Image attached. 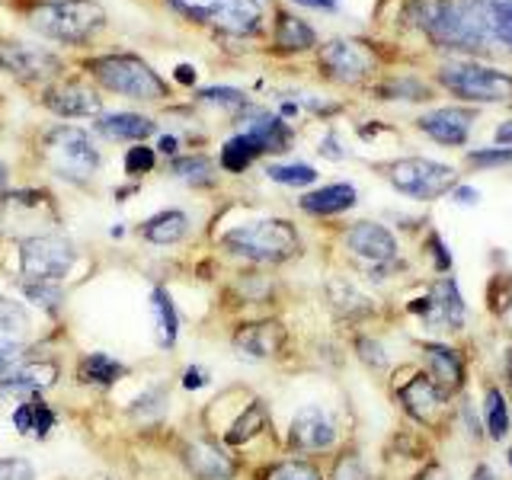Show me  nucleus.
Here are the masks:
<instances>
[{
  "label": "nucleus",
  "instance_id": "nucleus-38",
  "mask_svg": "<svg viewBox=\"0 0 512 480\" xmlns=\"http://www.w3.org/2000/svg\"><path fill=\"white\" fill-rule=\"evenodd\" d=\"M23 292L32 304H39L48 314H55L61 308V285L58 282H39V279H23Z\"/></svg>",
  "mask_w": 512,
  "mask_h": 480
},
{
  "label": "nucleus",
  "instance_id": "nucleus-2",
  "mask_svg": "<svg viewBox=\"0 0 512 480\" xmlns=\"http://www.w3.org/2000/svg\"><path fill=\"white\" fill-rule=\"evenodd\" d=\"M221 244L253 263H285L301 250V237L292 221L263 218V221H250L228 231L221 237Z\"/></svg>",
  "mask_w": 512,
  "mask_h": 480
},
{
  "label": "nucleus",
  "instance_id": "nucleus-32",
  "mask_svg": "<svg viewBox=\"0 0 512 480\" xmlns=\"http://www.w3.org/2000/svg\"><path fill=\"white\" fill-rule=\"evenodd\" d=\"M317 42L314 29L298 20V16H288L282 13L279 16V26H276V45L285 48V52H304V48H311Z\"/></svg>",
  "mask_w": 512,
  "mask_h": 480
},
{
  "label": "nucleus",
  "instance_id": "nucleus-26",
  "mask_svg": "<svg viewBox=\"0 0 512 480\" xmlns=\"http://www.w3.org/2000/svg\"><path fill=\"white\" fill-rule=\"evenodd\" d=\"M13 426L20 429L23 436L42 439V436H48V429L55 426V413H52V407L45 404V400H39V394L26 397L13 413Z\"/></svg>",
  "mask_w": 512,
  "mask_h": 480
},
{
  "label": "nucleus",
  "instance_id": "nucleus-57",
  "mask_svg": "<svg viewBox=\"0 0 512 480\" xmlns=\"http://www.w3.org/2000/svg\"><path fill=\"white\" fill-rule=\"evenodd\" d=\"M471 480H496V474H493L490 464H477V468L471 471Z\"/></svg>",
  "mask_w": 512,
  "mask_h": 480
},
{
  "label": "nucleus",
  "instance_id": "nucleus-61",
  "mask_svg": "<svg viewBox=\"0 0 512 480\" xmlns=\"http://www.w3.org/2000/svg\"><path fill=\"white\" fill-rule=\"evenodd\" d=\"M160 151H164V154H173V151H176V138H170V135L160 138Z\"/></svg>",
  "mask_w": 512,
  "mask_h": 480
},
{
  "label": "nucleus",
  "instance_id": "nucleus-50",
  "mask_svg": "<svg viewBox=\"0 0 512 480\" xmlns=\"http://www.w3.org/2000/svg\"><path fill=\"white\" fill-rule=\"evenodd\" d=\"M183 384H186L189 391H199V388H205V384H208V372H205L202 365H189L186 372H183Z\"/></svg>",
  "mask_w": 512,
  "mask_h": 480
},
{
  "label": "nucleus",
  "instance_id": "nucleus-58",
  "mask_svg": "<svg viewBox=\"0 0 512 480\" xmlns=\"http://www.w3.org/2000/svg\"><path fill=\"white\" fill-rule=\"evenodd\" d=\"M176 80H180V84H192V80H196V71H192L189 64H180V68H176Z\"/></svg>",
  "mask_w": 512,
  "mask_h": 480
},
{
  "label": "nucleus",
  "instance_id": "nucleus-56",
  "mask_svg": "<svg viewBox=\"0 0 512 480\" xmlns=\"http://www.w3.org/2000/svg\"><path fill=\"white\" fill-rule=\"evenodd\" d=\"M496 144H503V148H512V119L496 128Z\"/></svg>",
  "mask_w": 512,
  "mask_h": 480
},
{
  "label": "nucleus",
  "instance_id": "nucleus-43",
  "mask_svg": "<svg viewBox=\"0 0 512 480\" xmlns=\"http://www.w3.org/2000/svg\"><path fill=\"white\" fill-rule=\"evenodd\" d=\"M493 36L512 48V0H493Z\"/></svg>",
  "mask_w": 512,
  "mask_h": 480
},
{
  "label": "nucleus",
  "instance_id": "nucleus-28",
  "mask_svg": "<svg viewBox=\"0 0 512 480\" xmlns=\"http://www.w3.org/2000/svg\"><path fill=\"white\" fill-rule=\"evenodd\" d=\"M144 237L151 240V244L157 247H170V244H180V240L186 237L189 231V218L183 212H176V208H170V212H160L154 218L144 221Z\"/></svg>",
  "mask_w": 512,
  "mask_h": 480
},
{
  "label": "nucleus",
  "instance_id": "nucleus-21",
  "mask_svg": "<svg viewBox=\"0 0 512 480\" xmlns=\"http://www.w3.org/2000/svg\"><path fill=\"white\" fill-rule=\"evenodd\" d=\"M356 202H359V192L352 183H330V186H320V189L308 192V196H301V208L317 218L343 215Z\"/></svg>",
  "mask_w": 512,
  "mask_h": 480
},
{
  "label": "nucleus",
  "instance_id": "nucleus-27",
  "mask_svg": "<svg viewBox=\"0 0 512 480\" xmlns=\"http://www.w3.org/2000/svg\"><path fill=\"white\" fill-rule=\"evenodd\" d=\"M512 404L500 384H487L484 391V420H487V436L493 442H503L512 429Z\"/></svg>",
  "mask_w": 512,
  "mask_h": 480
},
{
  "label": "nucleus",
  "instance_id": "nucleus-25",
  "mask_svg": "<svg viewBox=\"0 0 512 480\" xmlns=\"http://www.w3.org/2000/svg\"><path fill=\"white\" fill-rule=\"evenodd\" d=\"M96 132L112 141H144L154 135V122L135 116V112H112V116H103L96 122Z\"/></svg>",
  "mask_w": 512,
  "mask_h": 480
},
{
  "label": "nucleus",
  "instance_id": "nucleus-40",
  "mask_svg": "<svg viewBox=\"0 0 512 480\" xmlns=\"http://www.w3.org/2000/svg\"><path fill=\"white\" fill-rule=\"evenodd\" d=\"M173 176L189 186H205L212 183V164L205 157H180L173 164Z\"/></svg>",
  "mask_w": 512,
  "mask_h": 480
},
{
  "label": "nucleus",
  "instance_id": "nucleus-55",
  "mask_svg": "<svg viewBox=\"0 0 512 480\" xmlns=\"http://www.w3.org/2000/svg\"><path fill=\"white\" fill-rule=\"evenodd\" d=\"M413 480H448V474H445V468H442V464H436V461H429V464H426V468H423L420 474H416Z\"/></svg>",
  "mask_w": 512,
  "mask_h": 480
},
{
  "label": "nucleus",
  "instance_id": "nucleus-30",
  "mask_svg": "<svg viewBox=\"0 0 512 480\" xmlns=\"http://www.w3.org/2000/svg\"><path fill=\"white\" fill-rule=\"evenodd\" d=\"M266 423H269L266 404H263V400H253V404L231 423V429L224 432V442H228V445H247L250 439L260 436V432L266 429Z\"/></svg>",
  "mask_w": 512,
  "mask_h": 480
},
{
  "label": "nucleus",
  "instance_id": "nucleus-53",
  "mask_svg": "<svg viewBox=\"0 0 512 480\" xmlns=\"http://www.w3.org/2000/svg\"><path fill=\"white\" fill-rule=\"evenodd\" d=\"M320 154L330 157V160H343V157H346V151H340V141H336L333 132H330L324 141H320Z\"/></svg>",
  "mask_w": 512,
  "mask_h": 480
},
{
  "label": "nucleus",
  "instance_id": "nucleus-59",
  "mask_svg": "<svg viewBox=\"0 0 512 480\" xmlns=\"http://www.w3.org/2000/svg\"><path fill=\"white\" fill-rule=\"evenodd\" d=\"M298 4H304V7H317V10H333V7H336V0H298Z\"/></svg>",
  "mask_w": 512,
  "mask_h": 480
},
{
  "label": "nucleus",
  "instance_id": "nucleus-19",
  "mask_svg": "<svg viewBox=\"0 0 512 480\" xmlns=\"http://www.w3.org/2000/svg\"><path fill=\"white\" fill-rule=\"evenodd\" d=\"M183 461L196 480H234V474H237V464L231 461V455H224L218 445L205 442V439L189 442L183 452Z\"/></svg>",
  "mask_w": 512,
  "mask_h": 480
},
{
  "label": "nucleus",
  "instance_id": "nucleus-31",
  "mask_svg": "<svg viewBox=\"0 0 512 480\" xmlns=\"http://www.w3.org/2000/svg\"><path fill=\"white\" fill-rule=\"evenodd\" d=\"M151 311H154V327H157V340L160 346H173L176 333H180V314H176V304L170 301L167 288H154L151 292Z\"/></svg>",
  "mask_w": 512,
  "mask_h": 480
},
{
  "label": "nucleus",
  "instance_id": "nucleus-16",
  "mask_svg": "<svg viewBox=\"0 0 512 480\" xmlns=\"http://www.w3.org/2000/svg\"><path fill=\"white\" fill-rule=\"evenodd\" d=\"M471 125H474V112L458 109V106L432 109L426 116L416 119V128H420V132H426L432 141L448 144V148H461L471 135Z\"/></svg>",
  "mask_w": 512,
  "mask_h": 480
},
{
  "label": "nucleus",
  "instance_id": "nucleus-54",
  "mask_svg": "<svg viewBox=\"0 0 512 480\" xmlns=\"http://www.w3.org/2000/svg\"><path fill=\"white\" fill-rule=\"evenodd\" d=\"M461 416H464V423H468V432L474 439H484V429H480V420H474V407L471 404H464L461 407Z\"/></svg>",
  "mask_w": 512,
  "mask_h": 480
},
{
  "label": "nucleus",
  "instance_id": "nucleus-10",
  "mask_svg": "<svg viewBox=\"0 0 512 480\" xmlns=\"http://www.w3.org/2000/svg\"><path fill=\"white\" fill-rule=\"evenodd\" d=\"M74 260H77L74 244L58 234H42V237L23 240V247H20V269L26 279L58 282L61 276H68Z\"/></svg>",
  "mask_w": 512,
  "mask_h": 480
},
{
  "label": "nucleus",
  "instance_id": "nucleus-13",
  "mask_svg": "<svg viewBox=\"0 0 512 480\" xmlns=\"http://www.w3.org/2000/svg\"><path fill=\"white\" fill-rule=\"evenodd\" d=\"M288 445L301 455L330 452L336 445V423L330 420V413L320 404L301 407L292 416V426H288Z\"/></svg>",
  "mask_w": 512,
  "mask_h": 480
},
{
  "label": "nucleus",
  "instance_id": "nucleus-24",
  "mask_svg": "<svg viewBox=\"0 0 512 480\" xmlns=\"http://www.w3.org/2000/svg\"><path fill=\"white\" fill-rule=\"evenodd\" d=\"M327 304H330V311L336 317L349 320V324H356V320L375 314V301L365 298L362 292H356V288H352L346 279H333L327 285Z\"/></svg>",
  "mask_w": 512,
  "mask_h": 480
},
{
  "label": "nucleus",
  "instance_id": "nucleus-60",
  "mask_svg": "<svg viewBox=\"0 0 512 480\" xmlns=\"http://www.w3.org/2000/svg\"><path fill=\"white\" fill-rule=\"evenodd\" d=\"M503 375H506V384L512 391V349H506V362H503Z\"/></svg>",
  "mask_w": 512,
  "mask_h": 480
},
{
  "label": "nucleus",
  "instance_id": "nucleus-33",
  "mask_svg": "<svg viewBox=\"0 0 512 480\" xmlns=\"http://www.w3.org/2000/svg\"><path fill=\"white\" fill-rule=\"evenodd\" d=\"M29 333V314L20 301L0 295V343L16 346Z\"/></svg>",
  "mask_w": 512,
  "mask_h": 480
},
{
  "label": "nucleus",
  "instance_id": "nucleus-15",
  "mask_svg": "<svg viewBox=\"0 0 512 480\" xmlns=\"http://www.w3.org/2000/svg\"><path fill=\"white\" fill-rule=\"evenodd\" d=\"M45 106L58 112L64 119H90L100 116V93H96L84 80H61V84L48 87Z\"/></svg>",
  "mask_w": 512,
  "mask_h": 480
},
{
  "label": "nucleus",
  "instance_id": "nucleus-12",
  "mask_svg": "<svg viewBox=\"0 0 512 480\" xmlns=\"http://www.w3.org/2000/svg\"><path fill=\"white\" fill-rule=\"evenodd\" d=\"M346 250L368 269L397 263V237L378 221H356L346 231Z\"/></svg>",
  "mask_w": 512,
  "mask_h": 480
},
{
  "label": "nucleus",
  "instance_id": "nucleus-35",
  "mask_svg": "<svg viewBox=\"0 0 512 480\" xmlns=\"http://www.w3.org/2000/svg\"><path fill=\"white\" fill-rule=\"evenodd\" d=\"M260 154H263V151L256 148V141L244 132V135L231 138V141L221 148V167L228 170V173H240V170H247Z\"/></svg>",
  "mask_w": 512,
  "mask_h": 480
},
{
  "label": "nucleus",
  "instance_id": "nucleus-49",
  "mask_svg": "<svg viewBox=\"0 0 512 480\" xmlns=\"http://www.w3.org/2000/svg\"><path fill=\"white\" fill-rule=\"evenodd\" d=\"M0 480H36V471L26 458H0Z\"/></svg>",
  "mask_w": 512,
  "mask_h": 480
},
{
  "label": "nucleus",
  "instance_id": "nucleus-5",
  "mask_svg": "<svg viewBox=\"0 0 512 480\" xmlns=\"http://www.w3.org/2000/svg\"><path fill=\"white\" fill-rule=\"evenodd\" d=\"M42 154L48 160V167L68 183H87L100 170V151H96V144L90 141L84 128L74 125L52 128L42 141Z\"/></svg>",
  "mask_w": 512,
  "mask_h": 480
},
{
  "label": "nucleus",
  "instance_id": "nucleus-14",
  "mask_svg": "<svg viewBox=\"0 0 512 480\" xmlns=\"http://www.w3.org/2000/svg\"><path fill=\"white\" fill-rule=\"evenodd\" d=\"M420 359H423V372L429 375V381L436 384L448 400L464 391V384H468V368H464V359L455 346L423 343Z\"/></svg>",
  "mask_w": 512,
  "mask_h": 480
},
{
  "label": "nucleus",
  "instance_id": "nucleus-34",
  "mask_svg": "<svg viewBox=\"0 0 512 480\" xmlns=\"http://www.w3.org/2000/svg\"><path fill=\"white\" fill-rule=\"evenodd\" d=\"M125 375V365L119 359H112L109 352H90V356L80 362V381L90 384H116Z\"/></svg>",
  "mask_w": 512,
  "mask_h": 480
},
{
  "label": "nucleus",
  "instance_id": "nucleus-20",
  "mask_svg": "<svg viewBox=\"0 0 512 480\" xmlns=\"http://www.w3.org/2000/svg\"><path fill=\"white\" fill-rule=\"evenodd\" d=\"M55 381H58V365L55 362H23L20 359L4 378H0V391L36 397L39 391L52 388Z\"/></svg>",
  "mask_w": 512,
  "mask_h": 480
},
{
  "label": "nucleus",
  "instance_id": "nucleus-63",
  "mask_svg": "<svg viewBox=\"0 0 512 480\" xmlns=\"http://www.w3.org/2000/svg\"><path fill=\"white\" fill-rule=\"evenodd\" d=\"M506 461H509V468H512V448H509V455H506Z\"/></svg>",
  "mask_w": 512,
  "mask_h": 480
},
{
  "label": "nucleus",
  "instance_id": "nucleus-36",
  "mask_svg": "<svg viewBox=\"0 0 512 480\" xmlns=\"http://www.w3.org/2000/svg\"><path fill=\"white\" fill-rule=\"evenodd\" d=\"M266 176L279 186H311V183H317V170L311 164H272V167H266Z\"/></svg>",
  "mask_w": 512,
  "mask_h": 480
},
{
  "label": "nucleus",
  "instance_id": "nucleus-3",
  "mask_svg": "<svg viewBox=\"0 0 512 480\" xmlns=\"http://www.w3.org/2000/svg\"><path fill=\"white\" fill-rule=\"evenodd\" d=\"M29 26L45 39L77 45L106 26V10L93 0H55L29 13Z\"/></svg>",
  "mask_w": 512,
  "mask_h": 480
},
{
  "label": "nucleus",
  "instance_id": "nucleus-42",
  "mask_svg": "<svg viewBox=\"0 0 512 480\" xmlns=\"http://www.w3.org/2000/svg\"><path fill=\"white\" fill-rule=\"evenodd\" d=\"M266 480H324V477H320V471L314 468L311 461L292 458V461H279L276 468L269 471Z\"/></svg>",
  "mask_w": 512,
  "mask_h": 480
},
{
  "label": "nucleus",
  "instance_id": "nucleus-37",
  "mask_svg": "<svg viewBox=\"0 0 512 480\" xmlns=\"http://www.w3.org/2000/svg\"><path fill=\"white\" fill-rule=\"evenodd\" d=\"M487 308L493 317H506L512 311V272H496L487 288Z\"/></svg>",
  "mask_w": 512,
  "mask_h": 480
},
{
  "label": "nucleus",
  "instance_id": "nucleus-6",
  "mask_svg": "<svg viewBox=\"0 0 512 480\" xmlns=\"http://www.w3.org/2000/svg\"><path fill=\"white\" fill-rule=\"evenodd\" d=\"M87 71H93V77L100 80L103 87H109L112 93H122L128 100H160L167 96V84L160 80V74H154L148 64L135 55H103L87 61Z\"/></svg>",
  "mask_w": 512,
  "mask_h": 480
},
{
  "label": "nucleus",
  "instance_id": "nucleus-45",
  "mask_svg": "<svg viewBox=\"0 0 512 480\" xmlns=\"http://www.w3.org/2000/svg\"><path fill=\"white\" fill-rule=\"evenodd\" d=\"M426 253L432 256V269L439 272V276H445V272H452V253H448V247H445V240L432 231L429 237H426Z\"/></svg>",
  "mask_w": 512,
  "mask_h": 480
},
{
  "label": "nucleus",
  "instance_id": "nucleus-52",
  "mask_svg": "<svg viewBox=\"0 0 512 480\" xmlns=\"http://www.w3.org/2000/svg\"><path fill=\"white\" fill-rule=\"evenodd\" d=\"M452 199H455L458 205H477V202H480V192H477L474 186H455V189H452Z\"/></svg>",
  "mask_w": 512,
  "mask_h": 480
},
{
  "label": "nucleus",
  "instance_id": "nucleus-51",
  "mask_svg": "<svg viewBox=\"0 0 512 480\" xmlns=\"http://www.w3.org/2000/svg\"><path fill=\"white\" fill-rule=\"evenodd\" d=\"M20 359H23V352H20V349L10 346V343H0V378H4Z\"/></svg>",
  "mask_w": 512,
  "mask_h": 480
},
{
  "label": "nucleus",
  "instance_id": "nucleus-44",
  "mask_svg": "<svg viewBox=\"0 0 512 480\" xmlns=\"http://www.w3.org/2000/svg\"><path fill=\"white\" fill-rule=\"evenodd\" d=\"M170 4L183 16H189V20H199V23H212V16L218 10V0H170Z\"/></svg>",
  "mask_w": 512,
  "mask_h": 480
},
{
  "label": "nucleus",
  "instance_id": "nucleus-39",
  "mask_svg": "<svg viewBox=\"0 0 512 480\" xmlns=\"http://www.w3.org/2000/svg\"><path fill=\"white\" fill-rule=\"evenodd\" d=\"M352 346H356V356L365 368H372V372H384V368L391 365L388 352H384V346L375 340V336L368 333H359L356 340H352Z\"/></svg>",
  "mask_w": 512,
  "mask_h": 480
},
{
  "label": "nucleus",
  "instance_id": "nucleus-8",
  "mask_svg": "<svg viewBox=\"0 0 512 480\" xmlns=\"http://www.w3.org/2000/svg\"><path fill=\"white\" fill-rule=\"evenodd\" d=\"M439 80L452 90L455 96L468 103H506L512 100V77L487 68V64L464 61V64H448L439 71Z\"/></svg>",
  "mask_w": 512,
  "mask_h": 480
},
{
  "label": "nucleus",
  "instance_id": "nucleus-11",
  "mask_svg": "<svg viewBox=\"0 0 512 480\" xmlns=\"http://www.w3.org/2000/svg\"><path fill=\"white\" fill-rule=\"evenodd\" d=\"M394 397H397L400 410H404L410 420L423 429L439 426L445 420L448 404H452V400H448L436 384L429 381V375L423 372V368H413L410 378H404L394 388Z\"/></svg>",
  "mask_w": 512,
  "mask_h": 480
},
{
  "label": "nucleus",
  "instance_id": "nucleus-22",
  "mask_svg": "<svg viewBox=\"0 0 512 480\" xmlns=\"http://www.w3.org/2000/svg\"><path fill=\"white\" fill-rule=\"evenodd\" d=\"M212 23L234 36H250L263 23V7L260 0H218Z\"/></svg>",
  "mask_w": 512,
  "mask_h": 480
},
{
  "label": "nucleus",
  "instance_id": "nucleus-17",
  "mask_svg": "<svg viewBox=\"0 0 512 480\" xmlns=\"http://www.w3.org/2000/svg\"><path fill=\"white\" fill-rule=\"evenodd\" d=\"M320 68H324L333 80H343V84H356L368 71H372V58L359 45V42H346L336 39L330 45H324L320 52Z\"/></svg>",
  "mask_w": 512,
  "mask_h": 480
},
{
  "label": "nucleus",
  "instance_id": "nucleus-23",
  "mask_svg": "<svg viewBox=\"0 0 512 480\" xmlns=\"http://www.w3.org/2000/svg\"><path fill=\"white\" fill-rule=\"evenodd\" d=\"M0 61H4L16 77H26V80H39L58 71L55 55L42 52V48H26V45H7Z\"/></svg>",
  "mask_w": 512,
  "mask_h": 480
},
{
  "label": "nucleus",
  "instance_id": "nucleus-9",
  "mask_svg": "<svg viewBox=\"0 0 512 480\" xmlns=\"http://www.w3.org/2000/svg\"><path fill=\"white\" fill-rule=\"evenodd\" d=\"M407 311L413 317H420V324L429 330L455 333L468 320V304H464L461 288L452 276H439L429 285V292L423 298H416L407 304Z\"/></svg>",
  "mask_w": 512,
  "mask_h": 480
},
{
  "label": "nucleus",
  "instance_id": "nucleus-47",
  "mask_svg": "<svg viewBox=\"0 0 512 480\" xmlns=\"http://www.w3.org/2000/svg\"><path fill=\"white\" fill-rule=\"evenodd\" d=\"M202 100L205 103H215V106H228V109H240L247 103V96L240 90L231 87H212V90H202Z\"/></svg>",
  "mask_w": 512,
  "mask_h": 480
},
{
  "label": "nucleus",
  "instance_id": "nucleus-46",
  "mask_svg": "<svg viewBox=\"0 0 512 480\" xmlns=\"http://www.w3.org/2000/svg\"><path fill=\"white\" fill-rule=\"evenodd\" d=\"M468 160L474 167H503L512 164V148H477L468 151Z\"/></svg>",
  "mask_w": 512,
  "mask_h": 480
},
{
  "label": "nucleus",
  "instance_id": "nucleus-7",
  "mask_svg": "<svg viewBox=\"0 0 512 480\" xmlns=\"http://www.w3.org/2000/svg\"><path fill=\"white\" fill-rule=\"evenodd\" d=\"M388 180L400 196L416 199V202H432V199H442L445 192H452L458 176H455V167L439 164V160L404 157V160H397V164H391Z\"/></svg>",
  "mask_w": 512,
  "mask_h": 480
},
{
  "label": "nucleus",
  "instance_id": "nucleus-48",
  "mask_svg": "<svg viewBox=\"0 0 512 480\" xmlns=\"http://www.w3.org/2000/svg\"><path fill=\"white\" fill-rule=\"evenodd\" d=\"M125 170L132 176H141V173H151L154 170V151L144 148V144H138V148H132L125 154Z\"/></svg>",
  "mask_w": 512,
  "mask_h": 480
},
{
  "label": "nucleus",
  "instance_id": "nucleus-4",
  "mask_svg": "<svg viewBox=\"0 0 512 480\" xmlns=\"http://www.w3.org/2000/svg\"><path fill=\"white\" fill-rule=\"evenodd\" d=\"M58 212L48 192L39 189H13L0 192V234L13 240H32L42 234H55Z\"/></svg>",
  "mask_w": 512,
  "mask_h": 480
},
{
  "label": "nucleus",
  "instance_id": "nucleus-41",
  "mask_svg": "<svg viewBox=\"0 0 512 480\" xmlns=\"http://www.w3.org/2000/svg\"><path fill=\"white\" fill-rule=\"evenodd\" d=\"M327 480H372V471H368V464L362 461L359 452H343L333 461Z\"/></svg>",
  "mask_w": 512,
  "mask_h": 480
},
{
  "label": "nucleus",
  "instance_id": "nucleus-1",
  "mask_svg": "<svg viewBox=\"0 0 512 480\" xmlns=\"http://www.w3.org/2000/svg\"><path fill=\"white\" fill-rule=\"evenodd\" d=\"M420 23L442 45L484 48L493 32V0H416Z\"/></svg>",
  "mask_w": 512,
  "mask_h": 480
},
{
  "label": "nucleus",
  "instance_id": "nucleus-62",
  "mask_svg": "<svg viewBox=\"0 0 512 480\" xmlns=\"http://www.w3.org/2000/svg\"><path fill=\"white\" fill-rule=\"evenodd\" d=\"M4 189H7V167L0 164V192H4Z\"/></svg>",
  "mask_w": 512,
  "mask_h": 480
},
{
  "label": "nucleus",
  "instance_id": "nucleus-29",
  "mask_svg": "<svg viewBox=\"0 0 512 480\" xmlns=\"http://www.w3.org/2000/svg\"><path fill=\"white\" fill-rule=\"evenodd\" d=\"M247 135L256 141V148H260L263 154L288 151V144H292V128H288L279 116H260L247 128Z\"/></svg>",
  "mask_w": 512,
  "mask_h": 480
},
{
  "label": "nucleus",
  "instance_id": "nucleus-18",
  "mask_svg": "<svg viewBox=\"0 0 512 480\" xmlns=\"http://www.w3.org/2000/svg\"><path fill=\"white\" fill-rule=\"evenodd\" d=\"M285 327L279 320H260V324H244L234 333V349L240 352L244 359L253 362H263L279 356L282 346H285Z\"/></svg>",
  "mask_w": 512,
  "mask_h": 480
}]
</instances>
